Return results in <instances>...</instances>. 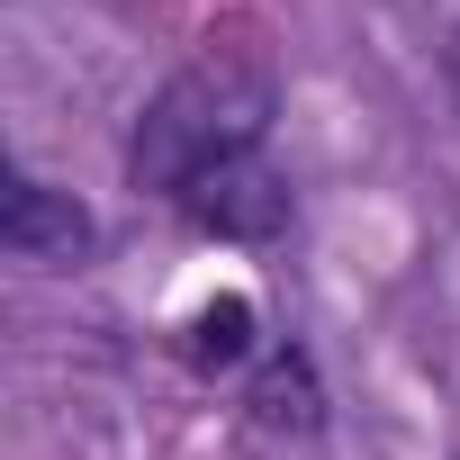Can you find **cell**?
<instances>
[{
    "mask_svg": "<svg viewBox=\"0 0 460 460\" xmlns=\"http://www.w3.org/2000/svg\"><path fill=\"white\" fill-rule=\"evenodd\" d=\"M271 64L253 46H208L199 64H181L145 118H136V145H127V172L145 190H190L208 181L217 163H235V154H262V127H271Z\"/></svg>",
    "mask_w": 460,
    "mask_h": 460,
    "instance_id": "obj_1",
    "label": "cell"
},
{
    "mask_svg": "<svg viewBox=\"0 0 460 460\" xmlns=\"http://www.w3.org/2000/svg\"><path fill=\"white\" fill-rule=\"evenodd\" d=\"M181 208H190V226H208V235H226V244H262V235L289 226V172L262 163V154H235L208 181H190Z\"/></svg>",
    "mask_w": 460,
    "mask_h": 460,
    "instance_id": "obj_2",
    "label": "cell"
},
{
    "mask_svg": "<svg viewBox=\"0 0 460 460\" xmlns=\"http://www.w3.org/2000/svg\"><path fill=\"white\" fill-rule=\"evenodd\" d=\"M0 244H10L19 262H82V253H91V217H82L64 190L19 181L10 208H0Z\"/></svg>",
    "mask_w": 460,
    "mask_h": 460,
    "instance_id": "obj_3",
    "label": "cell"
},
{
    "mask_svg": "<svg viewBox=\"0 0 460 460\" xmlns=\"http://www.w3.org/2000/svg\"><path fill=\"white\" fill-rule=\"evenodd\" d=\"M253 352V307L244 298H217V307H199V325H190V361H208V370H235Z\"/></svg>",
    "mask_w": 460,
    "mask_h": 460,
    "instance_id": "obj_4",
    "label": "cell"
},
{
    "mask_svg": "<svg viewBox=\"0 0 460 460\" xmlns=\"http://www.w3.org/2000/svg\"><path fill=\"white\" fill-rule=\"evenodd\" d=\"M253 406H262V424H307V415H316L307 361H271V370H262V388H253Z\"/></svg>",
    "mask_w": 460,
    "mask_h": 460,
    "instance_id": "obj_5",
    "label": "cell"
},
{
    "mask_svg": "<svg viewBox=\"0 0 460 460\" xmlns=\"http://www.w3.org/2000/svg\"><path fill=\"white\" fill-rule=\"evenodd\" d=\"M451 91H460V37H451Z\"/></svg>",
    "mask_w": 460,
    "mask_h": 460,
    "instance_id": "obj_6",
    "label": "cell"
}]
</instances>
